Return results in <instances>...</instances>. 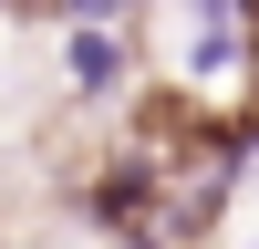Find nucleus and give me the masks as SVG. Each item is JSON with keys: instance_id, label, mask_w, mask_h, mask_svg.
I'll return each instance as SVG.
<instances>
[{"instance_id": "nucleus-1", "label": "nucleus", "mask_w": 259, "mask_h": 249, "mask_svg": "<svg viewBox=\"0 0 259 249\" xmlns=\"http://www.w3.org/2000/svg\"><path fill=\"white\" fill-rule=\"evenodd\" d=\"M135 83H145V42L135 31H104V21L52 31V94L73 114H114V104H135Z\"/></svg>"}, {"instance_id": "nucleus-2", "label": "nucleus", "mask_w": 259, "mask_h": 249, "mask_svg": "<svg viewBox=\"0 0 259 249\" xmlns=\"http://www.w3.org/2000/svg\"><path fill=\"white\" fill-rule=\"evenodd\" d=\"M52 31H73V21H104V31H135L145 21V0H31Z\"/></svg>"}]
</instances>
